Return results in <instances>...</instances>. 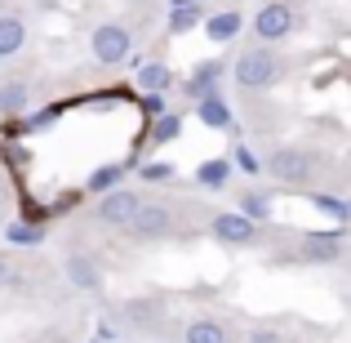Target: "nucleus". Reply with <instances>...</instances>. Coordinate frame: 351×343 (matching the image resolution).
I'll return each instance as SVG.
<instances>
[{"label":"nucleus","mask_w":351,"mask_h":343,"mask_svg":"<svg viewBox=\"0 0 351 343\" xmlns=\"http://www.w3.org/2000/svg\"><path fill=\"white\" fill-rule=\"evenodd\" d=\"M227 179H232V161H223V156H218V161H205L196 170V183H200V188H209V192L227 188Z\"/></svg>","instance_id":"a211bd4d"},{"label":"nucleus","mask_w":351,"mask_h":343,"mask_svg":"<svg viewBox=\"0 0 351 343\" xmlns=\"http://www.w3.org/2000/svg\"><path fill=\"white\" fill-rule=\"evenodd\" d=\"M240 214L254 219V223H267V219H271V201H267V192L245 188V192H240Z\"/></svg>","instance_id":"f3484780"},{"label":"nucleus","mask_w":351,"mask_h":343,"mask_svg":"<svg viewBox=\"0 0 351 343\" xmlns=\"http://www.w3.org/2000/svg\"><path fill=\"white\" fill-rule=\"evenodd\" d=\"M316 201V210H325V214H334V219H351V206H343V201H334V197H311Z\"/></svg>","instance_id":"5701e85b"},{"label":"nucleus","mask_w":351,"mask_h":343,"mask_svg":"<svg viewBox=\"0 0 351 343\" xmlns=\"http://www.w3.org/2000/svg\"><path fill=\"white\" fill-rule=\"evenodd\" d=\"M27 103H32V85H27V80H5V85H0V112L5 116L23 112Z\"/></svg>","instance_id":"2eb2a0df"},{"label":"nucleus","mask_w":351,"mask_h":343,"mask_svg":"<svg viewBox=\"0 0 351 343\" xmlns=\"http://www.w3.org/2000/svg\"><path fill=\"white\" fill-rule=\"evenodd\" d=\"M138 210H143V197H138V192L112 188V192H103V201H98V223L103 228H129Z\"/></svg>","instance_id":"20e7f679"},{"label":"nucleus","mask_w":351,"mask_h":343,"mask_svg":"<svg viewBox=\"0 0 351 343\" xmlns=\"http://www.w3.org/2000/svg\"><path fill=\"white\" fill-rule=\"evenodd\" d=\"M138 174H143L147 183H165V179H173V165H165V161H152V165H143Z\"/></svg>","instance_id":"4be33fe9"},{"label":"nucleus","mask_w":351,"mask_h":343,"mask_svg":"<svg viewBox=\"0 0 351 343\" xmlns=\"http://www.w3.org/2000/svg\"><path fill=\"white\" fill-rule=\"evenodd\" d=\"M169 228H173V210L169 206H147V201H143V210L134 214V223H129V232H134L138 241H156V236H165Z\"/></svg>","instance_id":"0eeeda50"},{"label":"nucleus","mask_w":351,"mask_h":343,"mask_svg":"<svg viewBox=\"0 0 351 343\" xmlns=\"http://www.w3.org/2000/svg\"><path fill=\"white\" fill-rule=\"evenodd\" d=\"M338 254H343V236L338 232H307L302 236V258H311V263H334Z\"/></svg>","instance_id":"1a4fd4ad"},{"label":"nucleus","mask_w":351,"mask_h":343,"mask_svg":"<svg viewBox=\"0 0 351 343\" xmlns=\"http://www.w3.org/2000/svg\"><path fill=\"white\" fill-rule=\"evenodd\" d=\"M280 71H285V63L276 58L271 49H245L240 58L232 63V76H236V85L240 89H249V94H258V89H271L276 80H280Z\"/></svg>","instance_id":"f257e3e1"},{"label":"nucleus","mask_w":351,"mask_h":343,"mask_svg":"<svg viewBox=\"0 0 351 343\" xmlns=\"http://www.w3.org/2000/svg\"><path fill=\"white\" fill-rule=\"evenodd\" d=\"M196 116H200V125H209V129H232V107H227L218 94L196 98Z\"/></svg>","instance_id":"ddd939ff"},{"label":"nucleus","mask_w":351,"mask_h":343,"mask_svg":"<svg viewBox=\"0 0 351 343\" xmlns=\"http://www.w3.org/2000/svg\"><path fill=\"white\" fill-rule=\"evenodd\" d=\"M218 76H223V63H218V58L200 63V67L191 71L187 80H182V94H187V98H205V94H218Z\"/></svg>","instance_id":"9b49d317"},{"label":"nucleus","mask_w":351,"mask_h":343,"mask_svg":"<svg viewBox=\"0 0 351 343\" xmlns=\"http://www.w3.org/2000/svg\"><path fill=\"white\" fill-rule=\"evenodd\" d=\"M182 339L187 343H227V330H223V321H214V317H196L182 330Z\"/></svg>","instance_id":"4468645a"},{"label":"nucleus","mask_w":351,"mask_h":343,"mask_svg":"<svg viewBox=\"0 0 351 343\" xmlns=\"http://www.w3.org/2000/svg\"><path fill=\"white\" fill-rule=\"evenodd\" d=\"M62 272H67V281L76 290H98L103 285V272H98V263L89 254H67L62 258Z\"/></svg>","instance_id":"9d476101"},{"label":"nucleus","mask_w":351,"mask_h":343,"mask_svg":"<svg viewBox=\"0 0 351 343\" xmlns=\"http://www.w3.org/2000/svg\"><path fill=\"white\" fill-rule=\"evenodd\" d=\"M5 281H9V258L0 254V285H5Z\"/></svg>","instance_id":"bb28decb"},{"label":"nucleus","mask_w":351,"mask_h":343,"mask_svg":"<svg viewBox=\"0 0 351 343\" xmlns=\"http://www.w3.org/2000/svg\"><path fill=\"white\" fill-rule=\"evenodd\" d=\"M89 49H94V58L103 63V67H120V63L134 58V36H129V27H120V23H103V27H94V36H89Z\"/></svg>","instance_id":"f03ea898"},{"label":"nucleus","mask_w":351,"mask_h":343,"mask_svg":"<svg viewBox=\"0 0 351 343\" xmlns=\"http://www.w3.org/2000/svg\"><path fill=\"white\" fill-rule=\"evenodd\" d=\"M178 134H182V116L178 112H160V116H156V125H152V147L173 143Z\"/></svg>","instance_id":"6ab92c4d"},{"label":"nucleus","mask_w":351,"mask_h":343,"mask_svg":"<svg viewBox=\"0 0 351 343\" xmlns=\"http://www.w3.org/2000/svg\"><path fill=\"white\" fill-rule=\"evenodd\" d=\"M267 170L276 174L280 183H307L311 174H316V161H311V152H302V147H276L271 156H267Z\"/></svg>","instance_id":"7ed1b4c3"},{"label":"nucleus","mask_w":351,"mask_h":343,"mask_svg":"<svg viewBox=\"0 0 351 343\" xmlns=\"http://www.w3.org/2000/svg\"><path fill=\"white\" fill-rule=\"evenodd\" d=\"M9 241H18V245H40L45 228H14V232H9Z\"/></svg>","instance_id":"b1692460"},{"label":"nucleus","mask_w":351,"mask_h":343,"mask_svg":"<svg viewBox=\"0 0 351 343\" xmlns=\"http://www.w3.org/2000/svg\"><path fill=\"white\" fill-rule=\"evenodd\" d=\"M245 343H285V339H280V330H249Z\"/></svg>","instance_id":"a878e982"},{"label":"nucleus","mask_w":351,"mask_h":343,"mask_svg":"<svg viewBox=\"0 0 351 343\" xmlns=\"http://www.w3.org/2000/svg\"><path fill=\"white\" fill-rule=\"evenodd\" d=\"M232 152H236V165H240L245 174H258V170H263V165H258L254 156H249V147H245V143H240V147H232Z\"/></svg>","instance_id":"393cba45"},{"label":"nucleus","mask_w":351,"mask_h":343,"mask_svg":"<svg viewBox=\"0 0 351 343\" xmlns=\"http://www.w3.org/2000/svg\"><path fill=\"white\" fill-rule=\"evenodd\" d=\"M205 36L214 45H227V41H236L240 36V27H245V14L240 9H214V14H205Z\"/></svg>","instance_id":"6e6552de"},{"label":"nucleus","mask_w":351,"mask_h":343,"mask_svg":"<svg viewBox=\"0 0 351 343\" xmlns=\"http://www.w3.org/2000/svg\"><path fill=\"white\" fill-rule=\"evenodd\" d=\"M293 23H298V18H293V9L285 5V0H267V5L254 14V36L267 41V45H276V41H285V36L293 32Z\"/></svg>","instance_id":"39448f33"},{"label":"nucleus","mask_w":351,"mask_h":343,"mask_svg":"<svg viewBox=\"0 0 351 343\" xmlns=\"http://www.w3.org/2000/svg\"><path fill=\"white\" fill-rule=\"evenodd\" d=\"M125 170H129V165H103V170H94V174H89V183H85V188L103 197V192H112L116 183H120V174H125Z\"/></svg>","instance_id":"412c9836"},{"label":"nucleus","mask_w":351,"mask_h":343,"mask_svg":"<svg viewBox=\"0 0 351 343\" xmlns=\"http://www.w3.org/2000/svg\"><path fill=\"white\" fill-rule=\"evenodd\" d=\"M27 45V23L18 14H0V58H14Z\"/></svg>","instance_id":"f8f14e48"},{"label":"nucleus","mask_w":351,"mask_h":343,"mask_svg":"<svg viewBox=\"0 0 351 343\" xmlns=\"http://www.w3.org/2000/svg\"><path fill=\"white\" fill-rule=\"evenodd\" d=\"M169 85H173V71L165 67V63H147V67H138V89H147V94H165Z\"/></svg>","instance_id":"dca6fc26"},{"label":"nucleus","mask_w":351,"mask_h":343,"mask_svg":"<svg viewBox=\"0 0 351 343\" xmlns=\"http://www.w3.org/2000/svg\"><path fill=\"white\" fill-rule=\"evenodd\" d=\"M209 232H214L223 245H236V250H245V245L258 241V223L245 219L240 210H223V214H214V219H209Z\"/></svg>","instance_id":"423d86ee"},{"label":"nucleus","mask_w":351,"mask_h":343,"mask_svg":"<svg viewBox=\"0 0 351 343\" xmlns=\"http://www.w3.org/2000/svg\"><path fill=\"white\" fill-rule=\"evenodd\" d=\"M200 23H205V9L200 5H173V14H169V32L173 36L191 32V27H200Z\"/></svg>","instance_id":"aec40b11"}]
</instances>
